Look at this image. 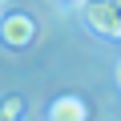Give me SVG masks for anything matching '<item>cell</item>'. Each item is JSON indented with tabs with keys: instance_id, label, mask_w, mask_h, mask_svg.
Returning a JSON list of instances; mask_svg holds the SVG:
<instances>
[{
	"instance_id": "1",
	"label": "cell",
	"mask_w": 121,
	"mask_h": 121,
	"mask_svg": "<svg viewBox=\"0 0 121 121\" xmlns=\"http://www.w3.org/2000/svg\"><path fill=\"white\" fill-rule=\"evenodd\" d=\"M85 24L97 36L121 40V0H85Z\"/></svg>"
},
{
	"instance_id": "2",
	"label": "cell",
	"mask_w": 121,
	"mask_h": 121,
	"mask_svg": "<svg viewBox=\"0 0 121 121\" xmlns=\"http://www.w3.org/2000/svg\"><path fill=\"white\" fill-rule=\"evenodd\" d=\"M0 40H4V48H28L36 40V20L28 12H12L0 20Z\"/></svg>"
},
{
	"instance_id": "3",
	"label": "cell",
	"mask_w": 121,
	"mask_h": 121,
	"mask_svg": "<svg viewBox=\"0 0 121 121\" xmlns=\"http://www.w3.org/2000/svg\"><path fill=\"white\" fill-rule=\"evenodd\" d=\"M48 117H52V121H85V117H89V109H85V101H81V97L65 93V97H56V101L48 105Z\"/></svg>"
},
{
	"instance_id": "4",
	"label": "cell",
	"mask_w": 121,
	"mask_h": 121,
	"mask_svg": "<svg viewBox=\"0 0 121 121\" xmlns=\"http://www.w3.org/2000/svg\"><path fill=\"white\" fill-rule=\"evenodd\" d=\"M24 113V101L16 97V93H8L4 101H0V121H8V117H20Z\"/></svg>"
},
{
	"instance_id": "5",
	"label": "cell",
	"mask_w": 121,
	"mask_h": 121,
	"mask_svg": "<svg viewBox=\"0 0 121 121\" xmlns=\"http://www.w3.org/2000/svg\"><path fill=\"white\" fill-rule=\"evenodd\" d=\"M117 85H121V60H117Z\"/></svg>"
},
{
	"instance_id": "6",
	"label": "cell",
	"mask_w": 121,
	"mask_h": 121,
	"mask_svg": "<svg viewBox=\"0 0 121 121\" xmlns=\"http://www.w3.org/2000/svg\"><path fill=\"white\" fill-rule=\"evenodd\" d=\"M4 4H8V0H0V8H4Z\"/></svg>"
}]
</instances>
